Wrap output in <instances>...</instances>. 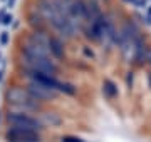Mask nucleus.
I'll return each mask as SVG.
<instances>
[{
	"mask_svg": "<svg viewBox=\"0 0 151 142\" xmlns=\"http://www.w3.org/2000/svg\"><path fill=\"white\" fill-rule=\"evenodd\" d=\"M39 9L42 12V15L45 17V20L49 23H52L57 30L65 37H72V33L76 32L74 22L70 20V17L67 15V10L62 2H52V0H40Z\"/></svg>",
	"mask_w": 151,
	"mask_h": 142,
	"instance_id": "1",
	"label": "nucleus"
},
{
	"mask_svg": "<svg viewBox=\"0 0 151 142\" xmlns=\"http://www.w3.org/2000/svg\"><path fill=\"white\" fill-rule=\"evenodd\" d=\"M7 120H9L10 127H17V129H25V131H34V132H39L42 129V124L37 119H34V117L24 114V112L9 114Z\"/></svg>",
	"mask_w": 151,
	"mask_h": 142,
	"instance_id": "2",
	"label": "nucleus"
},
{
	"mask_svg": "<svg viewBox=\"0 0 151 142\" xmlns=\"http://www.w3.org/2000/svg\"><path fill=\"white\" fill-rule=\"evenodd\" d=\"M9 102L17 107H25V109H37V100L30 95L29 92H24L22 89H12L7 94Z\"/></svg>",
	"mask_w": 151,
	"mask_h": 142,
	"instance_id": "3",
	"label": "nucleus"
},
{
	"mask_svg": "<svg viewBox=\"0 0 151 142\" xmlns=\"http://www.w3.org/2000/svg\"><path fill=\"white\" fill-rule=\"evenodd\" d=\"M5 139H7V142H40V134L34 132V131L10 127L5 132Z\"/></svg>",
	"mask_w": 151,
	"mask_h": 142,
	"instance_id": "4",
	"label": "nucleus"
},
{
	"mask_svg": "<svg viewBox=\"0 0 151 142\" xmlns=\"http://www.w3.org/2000/svg\"><path fill=\"white\" fill-rule=\"evenodd\" d=\"M27 92L30 94L35 100H45V99L54 97V90H52V89L45 87V85L35 82V80H30V84H29V87H27Z\"/></svg>",
	"mask_w": 151,
	"mask_h": 142,
	"instance_id": "5",
	"label": "nucleus"
},
{
	"mask_svg": "<svg viewBox=\"0 0 151 142\" xmlns=\"http://www.w3.org/2000/svg\"><path fill=\"white\" fill-rule=\"evenodd\" d=\"M47 49H49V54L55 55V57H62V54H64V50H62V45H60V42L57 40V38H54V37L49 38Z\"/></svg>",
	"mask_w": 151,
	"mask_h": 142,
	"instance_id": "6",
	"label": "nucleus"
},
{
	"mask_svg": "<svg viewBox=\"0 0 151 142\" xmlns=\"http://www.w3.org/2000/svg\"><path fill=\"white\" fill-rule=\"evenodd\" d=\"M103 92L106 97H114V95H118V89H116V85H114L111 80H104V85H103Z\"/></svg>",
	"mask_w": 151,
	"mask_h": 142,
	"instance_id": "7",
	"label": "nucleus"
},
{
	"mask_svg": "<svg viewBox=\"0 0 151 142\" xmlns=\"http://www.w3.org/2000/svg\"><path fill=\"white\" fill-rule=\"evenodd\" d=\"M62 142H84L79 137H62Z\"/></svg>",
	"mask_w": 151,
	"mask_h": 142,
	"instance_id": "8",
	"label": "nucleus"
},
{
	"mask_svg": "<svg viewBox=\"0 0 151 142\" xmlns=\"http://www.w3.org/2000/svg\"><path fill=\"white\" fill-rule=\"evenodd\" d=\"M7 40H9V35H7V32H4L2 37H0V42H2V44H7Z\"/></svg>",
	"mask_w": 151,
	"mask_h": 142,
	"instance_id": "9",
	"label": "nucleus"
},
{
	"mask_svg": "<svg viewBox=\"0 0 151 142\" xmlns=\"http://www.w3.org/2000/svg\"><path fill=\"white\" fill-rule=\"evenodd\" d=\"M10 22H12V17H10V15H5V17H4V23H5V25H9Z\"/></svg>",
	"mask_w": 151,
	"mask_h": 142,
	"instance_id": "10",
	"label": "nucleus"
}]
</instances>
